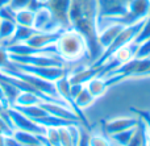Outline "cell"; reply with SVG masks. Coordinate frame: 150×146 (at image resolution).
<instances>
[{
	"label": "cell",
	"mask_w": 150,
	"mask_h": 146,
	"mask_svg": "<svg viewBox=\"0 0 150 146\" xmlns=\"http://www.w3.org/2000/svg\"><path fill=\"white\" fill-rule=\"evenodd\" d=\"M30 146H49V144L46 142V138H45L44 142H40V144H34V145H30Z\"/></svg>",
	"instance_id": "4316f807"
},
{
	"label": "cell",
	"mask_w": 150,
	"mask_h": 146,
	"mask_svg": "<svg viewBox=\"0 0 150 146\" xmlns=\"http://www.w3.org/2000/svg\"><path fill=\"white\" fill-rule=\"evenodd\" d=\"M86 88L92 94L95 99H98V97H101L105 94L107 90L109 88V84L104 76H95L86 84Z\"/></svg>",
	"instance_id": "30bf717a"
},
{
	"label": "cell",
	"mask_w": 150,
	"mask_h": 146,
	"mask_svg": "<svg viewBox=\"0 0 150 146\" xmlns=\"http://www.w3.org/2000/svg\"><path fill=\"white\" fill-rule=\"evenodd\" d=\"M124 26L125 25H122V24L113 23V24H108V25L103 26V28L99 30L98 41H99V45L101 46V49H103V51L107 47L111 46L112 42L119 36V33L124 29Z\"/></svg>",
	"instance_id": "9c48e42d"
},
{
	"label": "cell",
	"mask_w": 150,
	"mask_h": 146,
	"mask_svg": "<svg viewBox=\"0 0 150 146\" xmlns=\"http://www.w3.org/2000/svg\"><path fill=\"white\" fill-rule=\"evenodd\" d=\"M12 136L17 140V142L21 146H30L45 141V136H40V134H34L25 130H18V129H15Z\"/></svg>",
	"instance_id": "8fae6325"
},
{
	"label": "cell",
	"mask_w": 150,
	"mask_h": 146,
	"mask_svg": "<svg viewBox=\"0 0 150 146\" xmlns=\"http://www.w3.org/2000/svg\"><path fill=\"white\" fill-rule=\"evenodd\" d=\"M36 29L34 28H29V26H21V25H17L16 28V32L13 34V37L11 38V41L8 42L7 46L9 45H13V44H21V42H26L34 33H36Z\"/></svg>",
	"instance_id": "5bb4252c"
},
{
	"label": "cell",
	"mask_w": 150,
	"mask_h": 146,
	"mask_svg": "<svg viewBox=\"0 0 150 146\" xmlns=\"http://www.w3.org/2000/svg\"><path fill=\"white\" fill-rule=\"evenodd\" d=\"M49 146H50V145H49Z\"/></svg>",
	"instance_id": "f546056e"
},
{
	"label": "cell",
	"mask_w": 150,
	"mask_h": 146,
	"mask_svg": "<svg viewBox=\"0 0 150 146\" xmlns=\"http://www.w3.org/2000/svg\"><path fill=\"white\" fill-rule=\"evenodd\" d=\"M134 57H137V58H148V57H150V37L138 45Z\"/></svg>",
	"instance_id": "44dd1931"
},
{
	"label": "cell",
	"mask_w": 150,
	"mask_h": 146,
	"mask_svg": "<svg viewBox=\"0 0 150 146\" xmlns=\"http://www.w3.org/2000/svg\"><path fill=\"white\" fill-rule=\"evenodd\" d=\"M16 28H17V24L15 21L0 18V45L7 46L15 34Z\"/></svg>",
	"instance_id": "7c38bea8"
},
{
	"label": "cell",
	"mask_w": 150,
	"mask_h": 146,
	"mask_svg": "<svg viewBox=\"0 0 150 146\" xmlns=\"http://www.w3.org/2000/svg\"><path fill=\"white\" fill-rule=\"evenodd\" d=\"M0 103H4V104H7V105H8V103H7V100H5V96H4V92H3L1 87H0ZM8 107H9V105H8Z\"/></svg>",
	"instance_id": "484cf974"
},
{
	"label": "cell",
	"mask_w": 150,
	"mask_h": 146,
	"mask_svg": "<svg viewBox=\"0 0 150 146\" xmlns=\"http://www.w3.org/2000/svg\"><path fill=\"white\" fill-rule=\"evenodd\" d=\"M57 54L66 63H76L88 58V47L86 39L76 30L69 28L62 32L55 42Z\"/></svg>",
	"instance_id": "7a4b0ae2"
},
{
	"label": "cell",
	"mask_w": 150,
	"mask_h": 146,
	"mask_svg": "<svg viewBox=\"0 0 150 146\" xmlns=\"http://www.w3.org/2000/svg\"><path fill=\"white\" fill-rule=\"evenodd\" d=\"M76 146H90V134L86 132V128L82 126V130H80V138Z\"/></svg>",
	"instance_id": "603a6c76"
},
{
	"label": "cell",
	"mask_w": 150,
	"mask_h": 146,
	"mask_svg": "<svg viewBox=\"0 0 150 146\" xmlns=\"http://www.w3.org/2000/svg\"><path fill=\"white\" fill-rule=\"evenodd\" d=\"M9 61V57H8V50L4 45H0V68L4 67L5 65Z\"/></svg>",
	"instance_id": "cb8c5ba5"
},
{
	"label": "cell",
	"mask_w": 150,
	"mask_h": 146,
	"mask_svg": "<svg viewBox=\"0 0 150 146\" xmlns=\"http://www.w3.org/2000/svg\"><path fill=\"white\" fill-rule=\"evenodd\" d=\"M148 146H150V141H148Z\"/></svg>",
	"instance_id": "f1b7e54d"
},
{
	"label": "cell",
	"mask_w": 150,
	"mask_h": 146,
	"mask_svg": "<svg viewBox=\"0 0 150 146\" xmlns=\"http://www.w3.org/2000/svg\"><path fill=\"white\" fill-rule=\"evenodd\" d=\"M150 37V13L148 15V17L145 18V21H144V25H142V29H141V32L138 33V36L136 37V39L133 42H134L136 45H140L142 41H145L146 38H149Z\"/></svg>",
	"instance_id": "d6986e66"
},
{
	"label": "cell",
	"mask_w": 150,
	"mask_h": 146,
	"mask_svg": "<svg viewBox=\"0 0 150 146\" xmlns=\"http://www.w3.org/2000/svg\"><path fill=\"white\" fill-rule=\"evenodd\" d=\"M15 23L21 26H29L33 28L34 23V11L30 8H23V9L15 11Z\"/></svg>",
	"instance_id": "4fadbf2b"
},
{
	"label": "cell",
	"mask_w": 150,
	"mask_h": 146,
	"mask_svg": "<svg viewBox=\"0 0 150 146\" xmlns=\"http://www.w3.org/2000/svg\"><path fill=\"white\" fill-rule=\"evenodd\" d=\"M95 100H96V99L92 96V94H91V92L88 91V90L86 88V86H84L82 91H80L79 94L75 96L74 104H75V107H76L78 109L83 111L84 108H87V107H90V105H92Z\"/></svg>",
	"instance_id": "2e32d148"
},
{
	"label": "cell",
	"mask_w": 150,
	"mask_h": 146,
	"mask_svg": "<svg viewBox=\"0 0 150 146\" xmlns=\"http://www.w3.org/2000/svg\"><path fill=\"white\" fill-rule=\"evenodd\" d=\"M3 146H21V145L18 144L17 140L13 136H7V137H4V144H3Z\"/></svg>",
	"instance_id": "d4e9b609"
},
{
	"label": "cell",
	"mask_w": 150,
	"mask_h": 146,
	"mask_svg": "<svg viewBox=\"0 0 150 146\" xmlns=\"http://www.w3.org/2000/svg\"><path fill=\"white\" fill-rule=\"evenodd\" d=\"M69 25L86 39L88 61L93 63L103 54L99 45V1L98 0H71L69 8Z\"/></svg>",
	"instance_id": "6da1fadb"
},
{
	"label": "cell",
	"mask_w": 150,
	"mask_h": 146,
	"mask_svg": "<svg viewBox=\"0 0 150 146\" xmlns=\"http://www.w3.org/2000/svg\"><path fill=\"white\" fill-rule=\"evenodd\" d=\"M9 65L20 71L32 74V75H36V76H38V78L45 79V80L53 82V83H55L58 79L69 75V73H70V67H38V66H29V65H21V63H15V62H12V61H9Z\"/></svg>",
	"instance_id": "277c9868"
},
{
	"label": "cell",
	"mask_w": 150,
	"mask_h": 146,
	"mask_svg": "<svg viewBox=\"0 0 150 146\" xmlns=\"http://www.w3.org/2000/svg\"><path fill=\"white\" fill-rule=\"evenodd\" d=\"M63 30L65 29H58V30H52V32L37 30L25 44L29 45L30 47H34V49H46V47L55 45V42L58 41V38H59V36L62 34Z\"/></svg>",
	"instance_id": "52a82bcc"
},
{
	"label": "cell",
	"mask_w": 150,
	"mask_h": 146,
	"mask_svg": "<svg viewBox=\"0 0 150 146\" xmlns=\"http://www.w3.org/2000/svg\"><path fill=\"white\" fill-rule=\"evenodd\" d=\"M8 115H9V118H11V121H12L15 129L30 132V133L40 134V136H45V134H46L47 128H45V126L34 123L33 120H30L29 117H26L24 113H21L20 111H17L16 108L8 107Z\"/></svg>",
	"instance_id": "5b68a950"
},
{
	"label": "cell",
	"mask_w": 150,
	"mask_h": 146,
	"mask_svg": "<svg viewBox=\"0 0 150 146\" xmlns=\"http://www.w3.org/2000/svg\"><path fill=\"white\" fill-rule=\"evenodd\" d=\"M90 146H111L109 141L103 136L91 134L90 136Z\"/></svg>",
	"instance_id": "7402d4cb"
},
{
	"label": "cell",
	"mask_w": 150,
	"mask_h": 146,
	"mask_svg": "<svg viewBox=\"0 0 150 146\" xmlns=\"http://www.w3.org/2000/svg\"><path fill=\"white\" fill-rule=\"evenodd\" d=\"M137 128L127 129V130H122V132H120V133H116V134L109 136V137H111L112 141H113L117 146H128L130 144V141H132V138L134 137L136 132H137Z\"/></svg>",
	"instance_id": "e0dca14e"
},
{
	"label": "cell",
	"mask_w": 150,
	"mask_h": 146,
	"mask_svg": "<svg viewBox=\"0 0 150 146\" xmlns=\"http://www.w3.org/2000/svg\"><path fill=\"white\" fill-rule=\"evenodd\" d=\"M133 112L137 115V117L142 121V124L145 125V129H146V136H148L149 141H150V112L148 111H144V109H136L133 108Z\"/></svg>",
	"instance_id": "ffe728a7"
},
{
	"label": "cell",
	"mask_w": 150,
	"mask_h": 146,
	"mask_svg": "<svg viewBox=\"0 0 150 146\" xmlns=\"http://www.w3.org/2000/svg\"><path fill=\"white\" fill-rule=\"evenodd\" d=\"M33 28L38 32H52V30H58V29H63L59 25V23L54 18L52 11L44 3L34 9Z\"/></svg>",
	"instance_id": "8992f818"
},
{
	"label": "cell",
	"mask_w": 150,
	"mask_h": 146,
	"mask_svg": "<svg viewBox=\"0 0 150 146\" xmlns=\"http://www.w3.org/2000/svg\"><path fill=\"white\" fill-rule=\"evenodd\" d=\"M42 3H40V0H9L8 5L12 9H23V8H30V9H36L37 7H40Z\"/></svg>",
	"instance_id": "ac0fdd59"
},
{
	"label": "cell",
	"mask_w": 150,
	"mask_h": 146,
	"mask_svg": "<svg viewBox=\"0 0 150 146\" xmlns=\"http://www.w3.org/2000/svg\"><path fill=\"white\" fill-rule=\"evenodd\" d=\"M140 124L138 117H117L113 120L104 121V130L108 136H113L116 133H120L122 130H127L130 128H137Z\"/></svg>",
	"instance_id": "ba28073f"
},
{
	"label": "cell",
	"mask_w": 150,
	"mask_h": 146,
	"mask_svg": "<svg viewBox=\"0 0 150 146\" xmlns=\"http://www.w3.org/2000/svg\"><path fill=\"white\" fill-rule=\"evenodd\" d=\"M45 1H46V0H40V3H45Z\"/></svg>",
	"instance_id": "83f0119b"
},
{
	"label": "cell",
	"mask_w": 150,
	"mask_h": 146,
	"mask_svg": "<svg viewBox=\"0 0 150 146\" xmlns=\"http://www.w3.org/2000/svg\"><path fill=\"white\" fill-rule=\"evenodd\" d=\"M144 21H145V18H144V20H141V21H138V23L132 24V25L124 26V29H122V30L119 33V36H117L116 39L112 42L111 46L107 47V49L103 51V54L100 55V58H99V59H96L95 62L91 63V65H92L93 67L99 68L101 65H103V63H105L107 61H108L116 51H119L120 49L125 47L127 45L132 44V42L136 39V37L138 36V33L141 32V29H142Z\"/></svg>",
	"instance_id": "3957f363"
},
{
	"label": "cell",
	"mask_w": 150,
	"mask_h": 146,
	"mask_svg": "<svg viewBox=\"0 0 150 146\" xmlns=\"http://www.w3.org/2000/svg\"><path fill=\"white\" fill-rule=\"evenodd\" d=\"M42 100L40 99L37 95H34L33 92H29V91H21L18 94L17 99H16L15 104L12 107H29V105H37L40 104Z\"/></svg>",
	"instance_id": "9a60e30c"
}]
</instances>
